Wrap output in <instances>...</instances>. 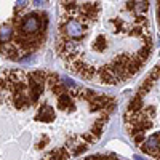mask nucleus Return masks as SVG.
I'll return each instance as SVG.
<instances>
[{"label": "nucleus", "mask_w": 160, "mask_h": 160, "mask_svg": "<svg viewBox=\"0 0 160 160\" xmlns=\"http://www.w3.org/2000/svg\"><path fill=\"white\" fill-rule=\"evenodd\" d=\"M2 160H69L99 139L117 101L45 69H3Z\"/></svg>", "instance_id": "f257e3e1"}, {"label": "nucleus", "mask_w": 160, "mask_h": 160, "mask_svg": "<svg viewBox=\"0 0 160 160\" xmlns=\"http://www.w3.org/2000/svg\"><path fill=\"white\" fill-rule=\"evenodd\" d=\"M123 125L136 149L160 160V63L146 75L130 99Z\"/></svg>", "instance_id": "f03ea898"}, {"label": "nucleus", "mask_w": 160, "mask_h": 160, "mask_svg": "<svg viewBox=\"0 0 160 160\" xmlns=\"http://www.w3.org/2000/svg\"><path fill=\"white\" fill-rule=\"evenodd\" d=\"M46 26L45 13H16L2 24V56L21 61L37 51L46 37Z\"/></svg>", "instance_id": "7ed1b4c3"}, {"label": "nucleus", "mask_w": 160, "mask_h": 160, "mask_svg": "<svg viewBox=\"0 0 160 160\" xmlns=\"http://www.w3.org/2000/svg\"><path fill=\"white\" fill-rule=\"evenodd\" d=\"M83 160H123V159L118 155H114V154H96V155L87 157Z\"/></svg>", "instance_id": "20e7f679"}]
</instances>
